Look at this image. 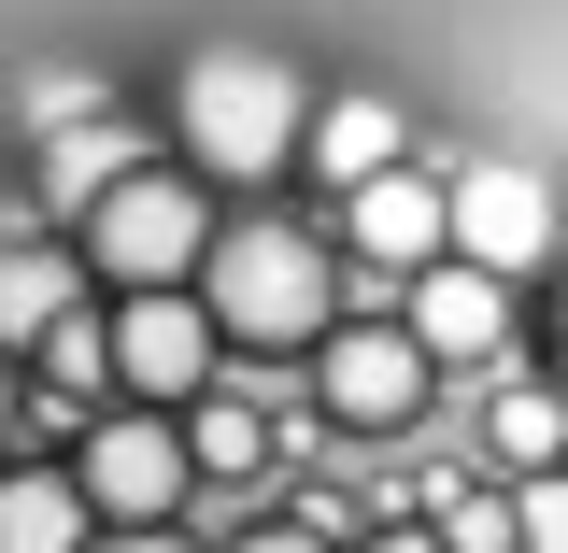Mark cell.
<instances>
[{
	"mask_svg": "<svg viewBox=\"0 0 568 553\" xmlns=\"http://www.w3.org/2000/svg\"><path fill=\"white\" fill-rule=\"evenodd\" d=\"M426 341V369H511V284L469 270V256H440V270H413V313H398Z\"/></svg>",
	"mask_w": 568,
	"mask_h": 553,
	"instance_id": "cell-9",
	"label": "cell"
},
{
	"mask_svg": "<svg viewBox=\"0 0 568 553\" xmlns=\"http://www.w3.org/2000/svg\"><path fill=\"white\" fill-rule=\"evenodd\" d=\"M185 469H200V483H271V412H256L242 383H213L200 412H185Z\"/></svg>",
	"mask_w": 568,
	"mask_h": 553,
	"instance_id": "cell-14",
	"label": "cell"
},
{
	"mask_svg": "<svg viewBox=\"0 0 568 553\" xmlns=\"http://www.w3.org/2000/svg\"><path fill=\"white\" fill-rule=\"evenodd\" d=\"M355 553H455V540H440V525H426V511H413V525H369V540H355Z\"/></svg>",
	"mask_w": 568,
	"mask_h": 553,
	"instance_id": "cell-21",
	"label": "cell"
},
{
	"mask_svg": "<svg viewBox=\"0 0 568 553\" xmlns=\"http://www.w3.org/2000/svg\"><path fill=\"white\" fill-rule=\"evenodd\" d=\"M71 256L100 298H156V284L213 270V171H114L100 199L71 213Z\"/></svg>",
	"mask_w": 568,
	"mask_h": 553,
	"instance_id": "cell-2",
	"label": "cell"
},
{
	"mask_svg": "<svg viewBox=\"0 0 568 553\" xmlns=\"http://www.w3.org/2000/svg\"><path fill=\"white\" fill-rule=\"evenodd\" d=\"M71 483H85L100 525H185V496H200V469H185V412H100L85 454H71Z\"/></svg>",
	"mask_w": 568,
	"mask_h": 553,
	"instance_id": "cell-6",
	"label": "cell"
},
{
	"mask_svg": "<svg viewBox=\"0 0 568 553\" xmlns=\"http://www.w3.org/2000/svg\"><path fill=\"white\" fill-rule=\"evenodd\" d=\"M85 540H100L85 483H71V469H14V454H0V553H85Z\"/></svg>",
	"mask_w": 568,
	"mask_h": 553,
	"instance_id": "cell-12",
	"label": "cell"
},
{
	"mask_svg": "<svg viewBox=\"0 0 568 553\" xmlns=\"http://www.w3.org/2000/svg\"><path fill=\"white\" fill-rule=\"evenodd\" d=\"M313 171H327V199H355V185H384L398 156H413V129H398V100H327L313 114V142H298Z\"/></svg>",
	"mask_w": 568,
	"mask_h": 553,
	"instance_id": "cell-11",
	"label": "cell"
},
{
	"mask_svg": "<svg viewBox=\"0 0 568 553\" xmlns=\"http://www.w3.org/2000/svg\"><path fill=\"white\" fill-rule=\"evenodd\" d=\"M227 553H342L327 525H298V511H271V525H227Z\"/></svg>",
	"mask_w": 568,
	"mask_h": 553,
	"instance_id": "cell-19",
	"label": "cell"
},
{
	"mask_svg": "<svg viewBox=\"0 0 568 553\" xmlns=\"http://www.w3.org/2000/svg\"><path fill=\"white\" fill-rule=\"evenodd\" d=\"M484 454L511 469V483H540V469H568V398H555V383H526V369H511V383L484 398Z\"/></svg>",
	"mask_w": 568,
	"mask_h": 553,
	"instance_id": "cell-13",
	"label": "cell"
},
{
	"mask_svg": "<svg viewBox=\"0 0 568 553\" xmlns=\"http://www.w3.org/2000/svg\"><path fill=\"white\" fill-rule=\"evenodd\" d=\"M100 369H114V327H100V313H71L58 341L29 355V383H43V398H100Z\"/></svg>",
	"mask_w": 568,
	"mask_h": 553,
	"instance_id": "cell-15",
	"label": "cell"
},
{
	"mask_svg": "<svg viewBox=\"0 0 568 553\" xmlns=\"http://www.w3.org/2000/svg\"><path fill=\"white\" fill-rule=\"evenodd\" d=\"M455 185V256L497 284H526L540 256H555V185L526 171V156H469V171H440Z\"/></svg>",
	"mask_w": 568,
	"mask_h": 553,
	"instance_id": "cell-7",
	"label": "cell"
},
{
	"mask_svg": "<svg viewBox=\"0 0 568 553\" xmlns=\"http://www.w3.org/2000/svg\"><path fill=\"white\" fill-rule=\"evenodd\" d=\"M100 327H114V398H129V412H200L213 383H227V327H213V298H200V284L114 298Z\"/></svg>",
	"mask_w": 568,
	"mask_h": 553,
	"instance_id": "cell-4",
	"label": "cell"
},
{
	"mask_svg": "<svg viewBox=\"0 0 568 553\" xmlns=\"http://www.w3.org/2000/svg\"><path fill=\"white\" fill-rule=\"evenodd\" d=\"M511 553H568V469L511 483Z\"/></svg>",
	"mask_w": 568,
	"mask_h": 553,
	"instance_id": "cell-17",
	"label": "cell"
},
{
	"mask_svg": "<svg viewBox=\"0 0 568 553\" xmlns=\"http://www.w3.org/2000/svg\"><path fill=\"white\" fill-rule=\"evenodd\" d=\"M171 129H185V171L256 185V171H284V156L313 142V100H298V71H284L271 43H200L185 85H171Z\"/></svg>",
	"mask_w": 568,
	"mask_h": 553,
	"instance_id": "cell-1",
	"label": "cell"
},
{
	"mask_svg": "<svg viewBox=\"0 0 568 553\" xmlns=\"http://www.w3.org/2000/svg\"><path fill=\"white\" fill-rule=\"evenodd\" d=\"M0 454H14V355H0Z\"/></svg>",
	"mask_w": 568,
	"mask_h": 553,
	"instance_id": "cell-22",
	"label": "cell"
},
{
	"mask_svg": "<svg viewBox=\"0 0 568 553\" xmlns=\"http://www.w3.org/2000/svg\"><path fill=\"white\" fill-rule=\"evenodd\" d=\"M71 313H85V256H58V242H0V355L29 369Z\"/></svg>",
	"mask_w": 568,
	"mask_h": 553,
	"instance_id": "cell-10",
	"label": "cell"
},
{
	"mask_svg": "<svg viewBox=\"0 0 568 553\" xmlns=\"http://www.w3.org/2000/svg\"><path fill=\"white\" fill-rule=\"evenodd\" d=\"M426 525H440L455 553H511V496H455V483H440V511H426Z\"/></svg>",
	"mask_w": 568,
	"mask_h": 553,
	"instance_id": "cell-18",
	"label": "cell"
},
{
	"mask_svg": "<svg viewBox=\"0 0 568 553\" xmlns=\"http://www.w3.org/2000/svg\"><path fill=\"white\" fill-rule=\"evenodd\" d=\"M85 553H200V540H185V525H100Z\"/></svg>",
	"mask_w": 568,
	"mask_h": 553,
	"instance_id": "cell-20",
	"label": "cell"
},
{
	"mask_svg": "<svg viewBox=\"0 0 568 553\" xmlns=\"http://www.w3.org/2000/svg\"><path fill=\"white\" fill-rule=\"evenodd\" d=\"M313 398H327L342 440H398V426H426L440 369H426V341L398 313H369V327H327V341H313Z\"/></svg>",
	"mask_w": 568,
	"mask_h": 553,
	"instance_id": "cell-5",
	"label": "cell"
},
{
	"mask_svg": "<svg viewBox=\"0 0 568 553\" xmlns=\"http://www.w3.org/2000/svg\"><path fill=\"white\" fill-rule=\"evenodd\" d=\"M200 298H213V327H227V355H313L342 327V256L313 227H227Z\"/></svg>",
	"mask_w": 568,
	"mask_h": 553,
	"instance_id": "cell-3",
	"label": "cell"
},
{
	"mask_svg": "<svg viewBox=\"0 0 568 553\" xmlns=\"http://www.w3.org/2000/svg\"><path fill=\"white\" fill-rule=\"evenodd\" d=\"M342 256H355V270H398V284L440 270V256H455V185L398 156L384 185H355V199H342Z\"/></svg>",
	"mask_w": 568,
	"mask_h": 553,
	"instance_id": "cell-8",
	"label": "cell"
},
{
	"mask_svg": "<svg viewBox=\"0 0 568 553\" xmlns=\"http://www.w3.org/2000/svg\"><path fill=\"white\" fill-rule=\"evenodd\" d=\"M114 171H129V129H58V171H43V185H58V213H85Z\"/></svg>",
	"mask_w": 568,
	"mask_h": 553,
	"instance_id": "cell-16",
	"label": "cell"
}]
</instances>
